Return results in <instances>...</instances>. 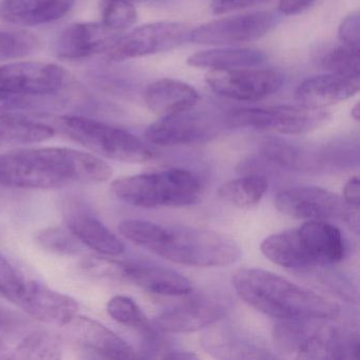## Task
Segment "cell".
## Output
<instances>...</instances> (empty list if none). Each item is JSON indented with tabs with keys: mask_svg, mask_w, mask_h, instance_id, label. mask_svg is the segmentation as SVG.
<instances>
[{
	"mask_svg": "<svg viewBox=\"0 0 360 360\" xmlns=\"http://www.w3.org/2000/svg\"><path fill=\"white\" fill-rule=\"evenodd\" d=\"M359 52L360 49L343 44L335 46L322 56V67L330 73L359 79Z\"/></svg>",
	"mask_w": 360,
	"mask_h": 360,
	"instance_id": "obj_31",
	"label": "cell"
},
{
	"mask_svg": "<svg viewBox=\"0 0 360 360\" xmlns=\"http://www.w3.org/2000/svg\"><path fill=\"white\" fill-rule=\"evenodd\" d=\"M276 207L281 214L299 220L342 218L353 231L359 229V208H352L342 198L321 187H296L280 193Z\"/></svg>",
	"mask_w": 360,
	"mask_h": 360,
	"instance_id": "obj_9",
	"label": "cell"
},
{
	"mask_svg": "<svg viewBox=\"0 0 360 360\" xmlns=\"http://www.w3.org/2000/svg\"><path fill=\"white\" fill-rule=\"evenodd\" d=\"M35 241L46 252L58 256H75L83 250V244L68 227L52 226L41 229L35 236Z\"/></svg>",
	"mask_w": 360,
	"mask_h": 360,
	"instance_id": "obj_29",
	"label": "cell"
},
{
	"mask_svg": "<svg viewBox=\"0 0 360 360\" xmlns=\"http://www.w3.org/2000/svg\"><path fill=\"white\" fill-rule=\"evenodd\" d=\"M164 358H170V359H198V356L191 352L174 351L169 352Z\"/></svg>",
	"mask_w": 360,
	"mask_h": 360,
	"instance_id": "obj_39",
	"label": "cell"
},
{
	"mask_svg": "<svg viewBox=\"0 0 360 360\" xmlns=\"http://www.w3.org/2000/svg\"><path fill=\"white\" fill-rule=\"evenodd\" d=\"M54 136V129L39 122L0 112V142L31 144Z\"/></svg>",
	"mask_w": 360,
	"mask_h": 360,
	"instance_id": "obj_26",
	"label": "cell"
},
{
	"mask_svg": "<svg viewBox=\"0 0 360 360\" xmlns=\"http://www.w3.org/2000/svg\"><path fill=\"white\" fill-rule=\"evenodd\" d=\"M68 229L83 245L104 256H119L125 250L123 242L98 219L85 210H75L67 217Z\"/></svg>",
	"mask_w": 360,
	"mask_h": 360,
	"instance_id": "obj_23",
	"label": "cell"
},
{
	"mask_svg": "<svg viewBox=\"0 0 360 360\" xmlns=\"http://www.w3.org/2000/svg\"><path fill=\"white\" fill-rule=\"evenodd\" d=\"M359 79L328 72L303 81L295 92V100L299 106L322 110L349 100L359 91Z\"/></svg>",
	"mask_w": 360,
	"mask_h": 360,
	"instance_id": "obj_18",
	"label": "cell"
},
{
	"mask_svg": "<svg viewBox=\"0 0 360 360\" xmlns=\"http://www.w3.org/2000/svg\"><path fill=\"white\" fill-rule=\"evenodd\" d=\"M260 248L274 264L298 271L336 264L345 257L341 231L324 220H309L298 229L274 233Z\"/></svg>",
	"mask_w": 360,
	"mask_h": 360,
	"instance_id": "obj_3",
	"label": "cell"
},
{
	"mask_svg": "<svg viewBox=\"0 0 360 360\" xmlns=\"http://www.w3.org/2000/svg\"><path fill=\"white\" fill-rule=\"evenodd\" d=\"M261 151L265 159L288 169L309 172L320 167L319 158L284 141H266Z\"/></svg>",
	"mask_w": 360,
	"mask_h": 360,
	"instance_id": "obj_27",
	"label": "cell"
},
{
	"mask_svg": "<svg viewBox=\"0 0 360 360\" xmlns=\"http://www.w3.org/2000/svg\"><path fill=\"white\" fill-rule=\"evenodd\" d=\"M351 115L352 117H353L355 121H359L360 119V108H359V104H356L355 106L352 108L351 110Z\"/></svg>",
	"mask_w": 360,
	"mask_h": 360,
	"instance_id": "obj_41",
	"label": "cell"
},
{
	"mask_svg": "<svg viewBox=\"0 0 360 360\" xmlns=\"http://www.w3.org/2000/svg\"><path fill=\"white\" fill-rule=\"evenodd\" d=\"M153 233L145 248L178 264L227 266L241 257L235 240L210 229L155 224Z\"/></svg>",
	"mask_w": 360,
	"mask_h": 360,
	"instance_id": "obj_4",
	"label": "cell"
},
{
	"mask_svg": "<svg viewBox=\"0 0 360 360\" xmlns=\"http://www.w3.org/2000/svg\"><path fill=\"white\" fill-rule=\"evenodd\" d=\"M314 320H284L273 330L276 349L296 358H357L359 342L345 339L336 330L311 324Z\"/></svg>",
	"mask_w": 360,
	"mask_h": 360,
	"instance_id": "obj_7",
	"label": "cell"
},
{
	"mask_svg": "<svg viewBox=\"0 0 360 360\" xmlns=\"http://www.w3.org/2000/svg\"><path fill=\"white\" fill-rule=\"evenodd\" d=\"M130 3L136 4V3H145V1H153V0H128Z\"/></svg>",
	"mask_w": 360,
	"mask_h": 360,
	"instance_id": "obj_43",
	"label": "cell"
},
{
	"mask_svg": "<svg viewBox=\"0 0 360 360\" xmlns=\"http://www.w3.org/2000/svg\"><path fill=\"white\" fill-rule=\"evenodd\" d=\"M343 201L349 207L359 208L360 205V181L359 176H354L345 183L343 188Z\"/></svg>",
	"mask_w": 360,
	"mask_h": 360,
	"instance_id": "obj_37",
	"label": "cell"
},
{
	"mask_svg": "<svg viewBox=\"0 0 360 360\" xmlns=\"http://www.w3.org/2000/svg\"><path fill=\"white\" fill-rule=\"evenodd\" d=\"M265 56L259 50L248 48H223L198 52L187 58V65L193 68L214 70L248 68L264 62Z\"/></svg>",
	"mask_w": 360,
	"mask_h": 360,
	"instance_id": "obj_24",
	"label": "cell"
},
{
	"mask_svg": "<svg viewBox=\"0 0 360 360\" xmlns=\"http://www.w3.org/2000/svg\"><path fill=\"white\" fill-rule=\"evenodd\" d=\"M225 316L222 305L212 301H193L164 311L155 323L168 333H191L207 328Z\"/></svg>",
	"mask_w": 360,
	"mask_h": 360,
	"instance_id": "obj_21",
	"label": "cell"
},
{
	"mask_svg": "<svg viewBox=\"0 0 360 360\" xmlns=\"http://www.w3.org/2000/svg\"><path fill=\"white\" fill-rule=\"evenodd\" d=\"M107 311L109 316L120 324L136 328L147 336L153 334V328L146 315L143 313L136 301L132 300L129 297H113L107 304Z\"/></svg>",
	"mask_w": 360,
	"mask_h": 360,
	"instance_id": "obj_30",
	"label": "cell"
},
{
	"mask_svg": "<svg viewBox=\"0 0 360 360\" xmlns=\"http://www.w3.org/2000/svg\"><path fill=\"white\" fill-rule=\"evenodd\" d=\"M37 37L24 30L0 29V62L25 58L37 50Z\"/></svg>",
	"mask_w": 360,
	"mask_h": 360,
	"instance_id": "obj_32",
	"label": "cell"
},
{
	"mask_svg": "<svg viewBox=\"0 0 360 360\" xmlns=\"http://www.w3.org/2000/svg\"><path fill=\"white\" fill-rule=\"evenodd\" d=\"M18 307L39 321L62 326L79 311V303L75 299L34 280H28Z\"/></svg>",
	"mask_w": 360,
	"mask_h": 360,
	"instance_id": "obj_17",
	"label": "cell"
},
{
	"mask_svg": "<svg viewBox=\"0 0 360 360\" xmlns=\"http://www.w3.org/2000/svg\"><path fill=\"white\" fill-rule=\"evenodd\" d=\"M267 188L266 176L261 174H248L221 185L218 197L236 207H252L260 203Z\"/></svg>",
	"mask_w": 360,
	"mask_h": 360,
	"instance_id": "obj_25",
	"label": "cell"
},
{
	"mask_svg": "<svg viewBox=\"0 0 360 360\" xmlns=\"http://www.w3.org/2000/svg\"><path fill=\"white\" fill-rule=\"evenodd\" d=\"M111 191L117 199L136 207H182L197 204L204 187L193 172L170 168L117 179L111 184Z\"/></svg>",
	"mask_w": 360,
	"mask_h": 360,
	"instance_id": "obj_5",
	"label": "cell"
},
{
	"mask_svg": "<svg viewBox=\"0 0 360 360\" xmlns=\"http://www.w3.org/2000/svg\"><path fill=\"white\" fill-rule=\"evenodd\" d=\"M260 1L263 0H212V9L214 14H224L250 7Z\"/></svg>",
	"mask_w": 360,
	"mask_h": 360,
	"instance_id": "obj_36",
	"label": "cell"
},
{
	"mask_svg": "<svg viewBox=\"0 0 360 360\" xmlns=\"http://www.w3.org/2000/svg\"><path fill=\"white\" fill-rule=\"evenodd\" d=\"M278 24L271 12H255L222 18L198 27L191 32V41L199 45H235L256 41L271 32Z\"/></svg>",
	"mask_w": 360,
	"mask_h": 360,
	"instance_id": "obj_12",
	"label": "cell"
},
{
	"mask_svg": "<svg viewBox=\"0 0 360 360\" xmlns=\"http://www.w3.org/2000/svg\"><path fill=\"white\" fill-rule=\"evenodd\" d=\"M27 283L28 280L0 255V296L18 307L26 292Z\"/></svg>",
	"mask_w": 360,
	"mask_h": 360,
	"instance_id": "obj_34",
	"label": "cell"
},
{
	"mask_svg": "<svg viewBox=\"0 0 360 360\" xmlns=\"http://www.w3.org/2000/svg\"><path fill=\"white\" fill-rule=\"evenodd\" d=\"M145 102L155 115L167 117L195 108L199 102V94L188 84L164 79L148 86L145 92Z\"/></svg>",
	"mask_w": 360,
	"mask_h": 360,
	"instance_id": "obj_22",
	"label": "cell"
},
{
	"mask_svg": "<svg viewBox=\"0 0 360 360\" xmlns=\"http://www.w3.org/2000/svg\"><path fill=\"white\" fill-rule=\"evenodd\" d=\"M205 81L218 96L241 102H256L279 91L284 79L278 71L248 67L210 71Z\"/></svg>",
	"mask_w": 360,
	"mask_h": 360,
	"instance_id": "obj_11",
	"label": "cell"
},
{
	"mask_svg": "<svg viewBox=\"0 0 360 360\" xmlns=\"http://www.w3.org/2000/svg\"><path fill=\"white\" fill-rule=\"evenodd\" d=\"M8 321V316L5 311H1L0 309V326H4V324L7 323Z\"/></svg>",
	"mask_w": 360,
	"mask_h": 360,
	"instance_id": "obj_42",
	"label": "cell"
},
{
	"mask_svg": "<svg viewBox=\"0 0 360 360\" xmlns=\"http://www.w3.org/2000/svg\"><path fill=\"white\" fill-rule=\"evenodd\" d=\"M69 338L84 353L105 359H134L138 357L131 345L101 322L75 315L65 324Z\"/></svg>",
	"mask_w": 360,
	"mask_h": 360,
	"instance_id": "obj_15",
	"label": "cell"
},
{
	"mask_svg": "<svg viewBox=\"0 0 360 360\" xmlns=\"http://www.w3.org/2000/svg\"><path fill=\"white\" fill-rule=\"evenodd\" d=\"M66 82V71L51 63L16 62L0 66V90L11 94L54 96Z\"/></svg>",
	"mask_w": 360,
	"mask_h": 360,
	"instance_id": "obj_13",
	"label": "cell"
},
{
	"mask_svg": "<svg viewBox=\"0 0 360 360\" xmlns=\"http://www.w3.org/2000/svg\"><path fill=\"white\" fill-rule=\"evenodd\" d=\"M233 285L250 307L278 319H332L340 313L334 301L265 269H239Z\"/></svg>",
	"mask_w": 360,
	"mask_h": 360,
	"instance_id": "obj_2",
	"label": "cell"
},
{
	"mask_svg": "<svg viewBox=\"0 0 360 360\" xmlns=\"http://www.w3.org/2000/svg\"><path fill=\"white\" fill-rule=\"evenodd\" d=\"M316 0H279V12L285 16L296 15L309 9Z\"/></svg>",
	"mask_w": 360,
	"mask_h": 360,
	"instance_id": "obj_38",
	"label": "cell"
},
{
	"mask_svg": "<svg viewBox=\"0 0 360 360\" xmlns=\"http://www.w3.org/2000/svg\"><path fill=\"white\" fill-rule=\"evenodd\" d=\"M120 33L103 22H79L67 27L56 41V51L63 60H83L106 54L113 47Z\"/></svg>",
	"mask_w": 360,
	"mask_h": 360,
	"instance_id": "obj_16",
	"label": "cell"
},
{
	"mask_svg": "<svg viewBox=\"0 0 360 360\" xmlns=\"http://www.w3.org/2000/svg\"><path fill=\"white\" fill-rule=\"evenodd\" d=\"M328 113L304 107L236 109L227 113L225 124L238 129L264 130L282 134H307L323 125Z\"/></svg>",
	"mask_w": 360,
	"mask_h": 360,
	"instance_id": "obj_8",
	"label": "cell"
},
{
	"mask_svg": "<svg viewBox=\"0 0 360 360\" xmlns=\"http://www.w3.org/2000/svg\"><path fill=\"white\" fill-rule=\"evenodd\" d=\"M12 353L15 359L58 360L62 358V341L53 333L37 330L24 337Z\"/></svg>",
	"mask_w": 360,
	"mask_h": 360,
	"instance_id": "obj_28",
	"label": "cell"
},
{
	"mask_svg": "<svg viewBox=\"0 0 360 360\" xmlns=\"http://www.w3.org/2000/svg\"><path fill=\"white\" fill-rule=\"evenodd\" d=\"M75 4V0H3L0 18L16 26H41L64 18Z\"/></svg>",
	"mask_w": 360,
	"mask_h": 360,
	"instance_id": "obj_20",
	"label": "cell"
},
{
	"mask_svg": "<svg viewBox=\"0 0 360 360\" xmlns=\"http://www.w3.org/2000/svg\"><path fill=\"white\" fill-rule=\"evenodd\" d=\"M0 328H1V326H0ZM1 358H10V355L9 352H8L7 345H6L3 330H0V359Z\"/></svg>",
	"mask_w": 360,
	"mask_h": 360,
	"instance_id": "obj_40",
	"label": "cell"
},
{
	"mask_svg": "<svg viewBox=\"0 0 360 360\" xmlns=\"http://www.w3.org/2000/svg\"><path fill=\"white\" fill-rule=\"evenodd\" d=\"M340 44L360 49V16L357 11L347 15L338 29Z\"/></svg>",
	"mask_w": 360,
	"mask_h": 360,
	"instance_id": "obj_35",
	"label": "cell"
},
{
	"mask_svg": "<svg viewBox=\"0 0 360 360\" xmlns=\"http://www.w3.org/2000/svg\"><path fill=\"white\" fill-rule=\"evenodd\" d=\"M191 29L181 22H160L144 25L120 35L106 53L110 62H122L170 51L191 41Z\"/></svg>",
	"mask_w": 360,
	"mask_h": 360,
	"instance_id": "obj_10",
	"label": "cell"
},
{
	"mask_svg": "<svg viewBox=\"0 0 360 360\" xmlns=\"http://www.w3.org/2000/svg\"><path fill=\"white\" fill-rule=\"evenodd\" d=\"M117 279L127 280L151 294L183 296L193 292V283L179 271L155 265L119 262Z\"/></svg>",
	"mask_w": 360,
	"mask_h": 360,
	"instance_id": "obj_19",
	"label": "cell"
},
{
	"mask_svg": "<svg viewBox=\"0 0 360 360\" xmlns=\"http://www.w3.org/2000/svg\"><path fill=\"white\" fill-rule=\"evenodd\" d=\"M138 20L134 4L128 0H103L102 22L115 32L134 26Z\"/></svg>",
	"mask_w": 360,
	"mask_h": 360,
	"instance_id": "obj_33",
	"label": "cell"
},
{
	"mask_svg": "<svg viewBox=\"0 0 360 360\" xmlns=\"http://www.w3.org/2000/svg\"><path fill=\"white\" fill-rule=\"evenodd\" d=\"M218 131V123L212 115L191 108L160 117L147 128L145 139L158 146H179L210 140Z\"/></svg>",
	"mask_w": 360,
	"mask_h": 360,
	"instance_id": "obj_14",
	"label": "cell"
},
{
	"mask_svg": "<svg viewBox=\"0 0 360 360\" xmlns=\"http://www.w3.org/2000/svg\"><path fill=\"white\" fill-rule=\"evenodd\" d=\"M112 174L110 166L89 153L65 147L25 149L0 155V185L22 189H50L75 183H101Z\"/></svg>",
	"mask_w": 360,
	"mask_h": 360,
	"instance_id": "obj_1",
	"label": "cell"
},
{
	"mask_svg": "<svg viewBox=\"0 0 360 360\" xmlns=\"http://www.w3.org/2000/svg\"><path fill=\"white\" fill-rule=\"evenodd\" d=\"M58 126L69 138L92 153L125 163H146L155 151L146 143L121 128L77 115H65Z\"/></svg>",
	"mask_w": 360,
	"mask_h": 360,
	"instance_id": "obj_6",
	"label": "cell"
}]
</instances>
